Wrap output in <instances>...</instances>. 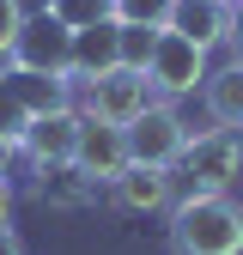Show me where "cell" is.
<instances>
[{
	"instance_id": "19",
	"label": "cell",
	"mask_w": 243,
	"mask_h": 255,
	"mask_svg": "<svg viewBox=\"0 0 243 255\" xmlns=\"http://www.w3.org/2000/svg\"><path fill=\"white\" fill-rule=\"evenodd\" d=\"M0 255H24V243L12 237V225H0Z\"/></svg>"
},
{
	"instance_id": "6",
	"label": "cell",
	"mask_w": 243,
	"mask_h": 255,
	"mask_svg": "<svg viewBox=\"0 0 243 255\" xmlns=\"http://www.w3.org/2000/svg\"><path fill=\"white\" fill-rule=\"evenodd\" d=\"M12 67H30V73H61L73 79V30L61 24L49 6L37 18H24L18 43H12Z\"/></svg>"
},
{
	"instance_id": "22",
	"label": "cell",
	"mask_w": 243,
	"mask_h": 255,
	"mask_svg": "<svg viewBox=\"0 0 243 255\" xmlns=\"http://www.w3.org/2000/svg\"><path fill=\"white\" fill-rule=\"evenodd\" d=\"M237 213H243V207H237Z\"/></svg>"
},
{
	"instance_id": "7",
	"label": "cell",
	"mask_w": 243,
	"mask_h": 255,
	"mask_svg": "<svg viewBox=\"0 0 243 255\" xmlns=\"http://www.w3.org/2000/svg\"><path fill=\"white\" fill-rule=\"evenodd\" d=\"M182 146H189V128H182V116L170 104H152L146 116L128 122V158L134 164H152V170H170Z\"/></svg>"
},
{
	"instance_id": "14",
	"label": "cell",
	"mask_w": 243,
	"mask_h": 255,
	"mask_svg": "<svg viewBox=\"0 0 243 255\" xmlns=\"http://www.w3.org/2000/svg\"><path fill=\"white\" fill-rule=\"evenodd\" d=\"M49 12L67 24V30H91V24L116 18V0H49Z\"/></svg>"
},
{
	"instance_id": "3",
	"label": "cell",
	"mask_w": 243,
	"mask_h": 255,
	"mask_svg": "<svg viewBox=\"0 0 243 255\" xmlns=\"http://www.w3.org/2000/svg\"><path fill=\"white\" fill-rule=\"evenodd\" d=\"M182 176H189V195H225V188L243 176V146L231 128H207V134H189L182 146Z\"/></svg>"
},
{
	"instance_id": "21",
	"label": "cell",
	"mask_w": 243,
	"mask_h": 255,
	"mask_svg": "<svg viewBox=\"0 0 243 255\" xmlns=\"http://www.w3.org/2000/svg\"><path fill=\"white\" fill-rule=\"evenodd\" d=\"M18 152V140H6V134H0V176H6V158Z\"/></svg>"
},
{
	"instance_id": "15",
	"label": "cell",
	"mask_w": 243,
	"mask_h": 255,
	"mask_svg": "<svg viewBox=\"0 0 243 255\" xmlns=\"http://www.w3.org/2000/svg\"><path fill=\"white\" fill-rule=\"evenodd\" d=\"M116 24H122V18H116ZM158 30H164V24H122V67H140V73H146L152 49H158Z\"/></svg>"
},
{
	"instance_id": "12",
	"label": "cell",
	"mask_w": 243,
	"mask_h": 255,
	"mask_svg": "<svg viewBox=\"0 0 243 255\" xmlns=\"http://www.w3.org/2000/svg\"><path fill=\"white\" fill-rule=\"evenodd\" d=\"M116 207H128V213H158L170 201V170H152V164H128L116 182Z\"/></svg>"
},
{
	"instance_id": "4",
	"label": "cell",
	"mask_w": 243,
	"mask_h": 255,
	"mask_svg": "<svg viewBox=\"0 0 243 255\" xmlns=\"http://www.w3.org/2000/svg\"><path fill=\"white\" fill-rule=\"evenodd\" d=\"M152 104H158L152 79H146L140 67H116V73H104V79L85 85V110H79V116H98V122H110V128H128V122L146 116Z\"/></svg>"
},
{
	"instance_id": "5",
	"label": "cell",
	"mask_w": 243,
	"mask_h": 255,
	"mask_svg": "<svg viewBox=\"0 0 243 255\" xmlns=\"http://www.w3.org/2000/svg\"><path fill=\"white\" fill-rule=\"evenodd\" d=\"M207 49L201 43H189V37H176V30H158V49H152V61H146V79H152V91H164V98H189V91H201L207 85Z\"/></svg>"
},
{
	"instance_id": "16",
	"label": "cell",
	"mask_w": 243,
	"mask_h": 255,
	"mask_svg": "<svg viewBox=\"0 0 243 255\" xmlns=\"http://www.w3.org/2000/svg\"><path fill=\"white\" fill-rule=\"evenodd\" d=\"M116 18L122 24H164L170 18V0H116Z\"/></svg>"
},
{
	"instance_id": "8",
	"label": "cell",
	"mask_w": 243,
	"mask_h": 255,
	"mask_svg": "<svg viewBox=\"0 0 243 255\" xmlns=\"http://www.w3.org/2000/svg\"><path fill=\"white\" fill-rule=\"evenodd\" d=\"M128 128H110L98 116H79V146H73V170L85 182H116L128 170Z\"/></svg>"
},
{
	"instance_id": "9",
	"label": "cell",
	"mask_w": 243,
	"mask_h": 255,
	"mask_svg": "<svg viewBox=\"0 0 243 255\" xmlns=\"http://www.w3.org/2000/svg\"><path fill=\"white\" fill-rule=\"evenodd\" d=\"M73 146H79V110H49V116L30 122L24 140H18V152H24L43 176H49V170H73Z\"/></svg>"
},
{
	"instance_id": "10",
	"label": "cell",
	"mask_w": 243,
	"mask_h": 255,
	"mask_svg": "<svg viewBox=\"0 0 243 255\" xmlns=\"http://www.w3.org/2000/svg\"><path fill=\"white\" fill-rule=\"evenodd\" d=\"M231 12H237V0H170L164 30H176V37H189V43L213 49V43L231 37Z\"/></svg>"
},
{
	"instance_id": "13",
	"label": "cell",
	"mask_w": 243,
	"mask_h": 255,
	"mask_svg": "<svg viewBox=\"0 0 243 255\" xmlns=\"http://www.w3.org/2000/svg\"><path fill=\"white\" fill-rule=\"evenodd\" d=\"M201 98H207V116L219 122V128H243V61L213 67L207 85H201Z\"/></svg>"
},
{
	"instance_id": "17",
	"label": "cell",
	"mask_w": 243,
	"mask_h": 255,
	"mask_svg": "<svg viewBox=\"0 0 243 255\" xmlns=\"http://www.w3.org/2000/svg\"><path fill=\"white\" fill-rule=\"evenodd\" d=\"M18 30H24V6H18V0H0V61H12Z\"/></svg>"
},
{
	"instance_id": "11",
	"label": "cell",
	"mask_w": 243,
	"mask_h": 255,
	"mask_svg": "<svg viewBox=\"0 0 243 255\" xmlns=\"http://www.w3.org/2000/svg\"><path fill=\"white\" fill-rule=\"evenodd\" d=\"M122 67V24L104 18V24H91V30H73V79H104Z\"/></svg>"
},
{
	"instance_id": "20",
	"label": "cell",
	"mask_w": 243,
	"mask_h": 255,
	"mask_svg": "<svg viewBox=\"0 0 243 255\" xmlns=\"http://www.w3.org/2000/svg\"><path fill=\"white\" fill-rule=\"evenodd\" d=\"M0 225H12V188H6V176H0Z\"/></svg>"
},
{
	"instance_id": "18",
	"label": "cell",
	"mask_w": 243,
	"mask_h": 255,
	"mask_svg": "<svg viewBox=\"0 0 243 255\" xmlns=\"http://www.w3.org/2000/svg\"><path fill=\"white\" fill-rule=\"evenodd\" d=\"M225 43H231V61H243V0H237V12H231V37Z\"/></svg>"
},
{
	"instance_id": "2",
	"label": "cell",
	"mask_w": 243,
	"mask_h": 255,
	"mask_svg": "<svg viewBox=\"0 0 243 255\" xmlns=\"http://www.w3.org/2000/svg\"><path fill=\"white\" fill-rule=\"evenodd\" d=\"M73 79L61 73H30V67H0V134L6 140H24V128L49 116V110H73Z\"/></svg>"
},
{
	"instance_id": "1",
	"label": "cell",
	"mask_w": 243,
	"mask_h": 255,
	"mask_svg": "<svg viewBox=\"0 0 243 255\" xmlns=\"http://www.w3.org/2000/svg\"><path fill=\"white\" fill-rule=\"evenodd\" d=\"M176 255H243V213L225 195H189L170 213Z\"/></svg>"
}]
</instances>
